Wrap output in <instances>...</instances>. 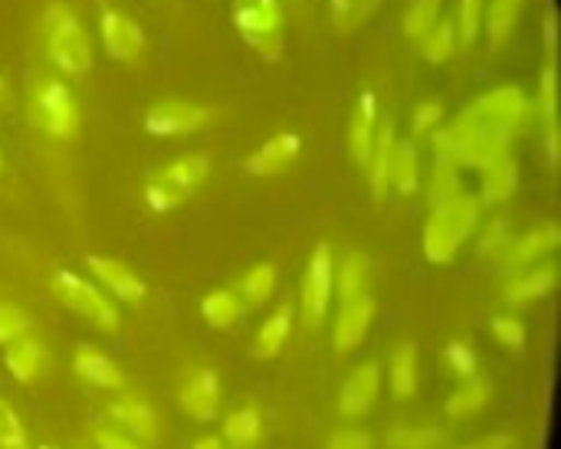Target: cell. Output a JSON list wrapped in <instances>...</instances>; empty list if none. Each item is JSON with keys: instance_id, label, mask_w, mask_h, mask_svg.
Returning a JSON list of instances; mask_svg holds the SVG:
<instances>
[{"instance_id": "cell-34", "label": "cell", "mask_w": 561, "mask_h": 449, "mask_svg": "<svg viewBox=\"0 0 561 449\" xmlns=\"http://www.w3.org/2000/svg\"><path fill=\"white\" fill-rule=\"evenodd\" d=\"M444 16V0H411L404 10V36L421 46V39L434 30V23Z\"/></svg>"}, {"instance_id": "cell-45", "label": "cell", "mask_w": 561, "mask_h": 449, "mask_svg": "<svg viewBox=\"0 0 561 449\" xmlns=\"http://www.w3.org/2000/svg\"><path fill=\"white\" fill-rule=\"evenodd\" d=\"M513 243V227L506 220H496L483 230V240H480V256H490L493 263L506 253V246Z\"/></svg>"}, {"instance_id": "cell-14", "label": "cell", "mask_w": 561, "mask_h": 449, "mask_svg": "<svg viewBox=\"0 0 561 449\" xmlns=\"http://www.w3.org/2000/svg\"><path fill=\"white\" fill-rule=\"evenodd\" d=\"M302 154V138L296 131H279L270 141H263L247 161L243 171L253 177H276L283 171H289L296 164V158Z\"/></svg>"}, {"instance_id": "cell-11", "label": "cell", "mask_w": 561, "mask_h": 449, "mask_svg": "<svg viewBox=\"0 0 561 449\" xmlns=\"http://www.w3.org/2000/svg\"><path fill=\"white\" fill-rule=\"evenodd\" d=\"M526 108H529V99L519 85H500L473 102V112L503 138H513V131L526 118Z\"/></svg>"}, {"instance_id": "cell-1", "label": "cell", "mask_w": 561, "mask_h": 449, "mask_svg": "<svg viewBox=\"0 0 561 449\" xmlns=\"http://www.w3.org/2000/svg\"><path fill=\"white\" fill-rule=\"evenodd\" d=\"M431 207L434 210L424 227V256L434 266H447L460 253V246L470 240V233L480 220V197L457 191Z\"/></svg>"}, {"instance_id": "cell-47", "label": "cell", "mask_w": 561, "mask_h": 449, "mask_svg": "<svg viewBox=\"0 0 561 449\" xmlns=\"http://www.w3.org/2000/svg\"><path fill=\"white\" fill-rule=\"evenodd\" d=\"M325 449H375L371 434L365 430H355V427H342L329 437V447Z\"/></svg>"}, {"instance_id": "cell-5", "label": "cell", "mask_w": 561, "mask_h": 449, "mask_svg": "<svg viewBox=\"0 0 561 449\" xmlns=\"http://www.w3.org/2000/svg\"><path fill=\"white\" fill-rule=\"evenodd\" d=\"M210 174V158L207 154H181L168 168L154 171L145 184V204L154 214H168L181 207Z\"/></svg>"}, {"instance_id": "cell-6", "label": "cell", "mask_w": 561, "mask_h": 449, "mask_svg": "<svg viewBox=\"0 0 561 449\" xmlns=\"http://www.w3.org/2000/svg\"><path fill=\"white\" fill-rule=\"evenodd\" d=\"M49 289H53V296H56L69 312L82 315L92 329H99V332H115V329H118V312H115V306H112L108 296H105L99 286H92L89 279H82V276H76V273H69V269H53V273H49Z\"/></svg>"}, {"instance_id": "cell-2", "label": "cell", "mask_w": 561, "mask_h": 449, "mask_svg": "<svg viewBox=\"0 0 561 449\" xmlns=\"http://www.w3.org/2000/svg\"><path fill=\"white\" fill-rule=\"evenodd\" d=\"M39 36L46 46V56L53 66H59L66 76H85L92 69V39L85 33V26L79 23V16L59 3L49 0L43 16H39Z\"/></svg>"}, {"instance_id": "cell-22", "label": "cell", "mask_w": 561, "mask_h": 449, "mask_svg": "<svg viewBox=\"0 0 561 449\" xmlns=\"http://www.w3.org/2000/svg\"><path fill=\"white\" fill-rule=\"evenodd\" d=\"M546 118V141H549V161L559 164V62L556 56L546 59L539 76V102Z\"/></svg>"}, {"instance_id": "cell-24", "label": "cell", "mask_w": 561, "mask_h": 449, "mask_svg": "<svg viewBox=\"0 0 561 449\" xmlns=\"http://www.w3.org/2000/svg\"><path fill=\"white\" fill-rule=\"evenodd\" d=\"M480 171H483V200L503 204V200H510L516 194V187H519V161H516V154L510 148L500 151L493 161H486Z\"/></svg>"}, {"instance_id": "cell-3", "label": "cell", "mask_w": 561, "mask_h": 449, "mask_svg": "<svg viewBox=\"0 0 561 449\" xmlns=\"http://www.w3.org/2000/svg\"><path fill=\"white\" fill-rule=\"evenodd\" d=\"M434 135V151H444L450 154L460 168H483L486 161H493L500 151L510 148V138L496 135L477 112L473 105L463 108L447 128H437L431 131Z\"/></svg>"}, {"instance_id": "cell-35", "label": "cell", "mask_w": 561, "mask_h": 449, "mask_svg": "<svg viewBox=\"0 0 561 449\" xmlns=\"http://www.w3.org/2000/svg\"><path fill=\"white\" fill-rule=\"evenodd\" d=\"M454 49H457V26H454L450 16H440L434 23V30L421 39V53H424L427 62L440 66V62H447L454 56Z\"/></svg>"}, {"instance_id": "cell-28", "label": "cell", "mask_w": 561, "mask_h": 449, "mask_svg": "<svg viewBox=\"0 0 561 449\" xmlns=\"http://www.w3.org/2000/svg\"><path fill=\"white\" fill-rule=\"evenodd\" d=\"M526 3L529 0H490V10H486V39L493 49H503L513 33L519 30V20L526 13Z\"/></svg>"}, {"instance_id": "cell-15", "label": "cell", "mask_w": 561, "mask_h": 449, "mask_svg": "<svg viewBox=\"0 0 561 449\" xmlns=\"http://www.w3.org/2000/svg\"><path fill=\"white\" fill-rule=\"evenodd\" d=\"M381 384H385V368L368 361V365H358L348 381L342 384V398H339V411L345 421H355L362 414L371 411V404L378 401L381 394Z\"/></svg>"}, {"instance_id": "cell-43", "label": "cell", "mask_w": 561, "mask_h": 449, "mask_svg": "<svg viewBox=\"0 0 561 449\" xmlns=\"http://www.w3.org/2000/svg\"><path fill=\"white\" fill-rule=\"evenodd\" d=\"M30 329H33V319L20 306L0 302V345H10V342L30 335Z\"/></svg>"}, {"instance_id": "cell-4", "label": "cell", "mask_w": 561, "mask_h": 449, "mask_svg": "<svg viewBox=\"0 0 561 449\" xmlns=\"http://www.w3.org/2000/svg\"><path fill=\"white\" fill-rule=\"evenodd\" d=\"M30 122L56 141H72L79 135V102L72 95V89L56 79V76H43L33 92H30Z\"/></svg>"}, {"instance_id": "cell-23", "label": "cell", "mask_w": 561, "mask_h": 449, "mask_svg": "<svg viewBox=\"0 0 561 449\" xmlns=\"http://www.w3.org/2000/svg\"><path fill=\"white\" fill-rule=\"evenodd\" d=\"M72 371H76L79 381H85L92 388H102V391H122L125 388L122 368L108 355H102L95 348H79L76 358H72Z\"/></svg>"}, {"instance_id": "cell-41", "label": "cell", "mask_w": 561, "mask_h": 449, "mask_svg": "<svg viewBox=\"0 0 561 449\" xmlns=\"http://www.w3.org/2000/svg\"><path fill=\"white\" fill-rule=\"evenodd\" d=\"M454 26H457V43L460 46H473L480 30H483V0H460Z\"/></svg>"}, {"instance_id": "cell-31", "label": "cell", "mask_w": 561, "mask_h": 449, "mask_svg": "<svg viewBox=\"0 0 561 449\" xmlns=\"http://www.w3.org/2000/svg\"><path fill=\"white\" fill-rule=\"evenodd\" d=\"M247 312V302L237 289H217L210 292L204 302H201V319L210 325V329H233Z\"/></svg>"}, {"instance_id": "cell-46", "label": "cell", "mask_w": 561, "mask_h": 449, "mask_svg": "<svg viewBox=\"0 0 561 449\" xmlns=\"http://www.w3.org/2000/svg\"><path fill=\"white\" fill-rule=\"evenodd\" d=\"M440 118H444V105H440L437 99H434V102H421V105L414 108V115H411V135H414V138H424V135L437 131Z\"/></svg>"}, {"instance_id": "cell-39", "label": "cell", "mask_w": 561, "mask_h": 449, "mask_svg": "<svg viewBox=\"0 0 561 449\" xmlns=\"http://www.w3.org/2000/svg\"><path fill=\"white\" fill-rule=\"evenodd\" d=\"M381 0H332V26L339 33H355L375 10Z\"/></svg>"}, {"instance_id": "cell-16", "label": "cell", "mask_w": 561, "mask_h": 449, "mask_svg": "<svg viewBox=\"0 0 561 449\" xmlns=\"http://www.w3.org/2000/svg\"><path fill=\"white\" fill-rule=\"evenodd\" d=\"M181 411L197 424H214L220 417V378L210 368H201L184 388H181Z\"/></svg>"}, {"instance_id": "cell-50", "label": "cell", "mask_w": 561, "mask_h": 449, "mask_svg": "<svg viewBox=\"0 0 561 449\" xmlns=\"http://www.w3.org/2000/svg\"><path fill=\"white\" fill-rule=\"evenodd\" d=\"M546 43H549V56H556V13H546Z\"/></svg>"}, {"instance_id": "cell-38", "label": "cell", "mask_w": 561, "mask_h": 449, "mask_svg": "<svg viewBox=\"0 0 561 449\" xmlns=\"http://www.w3.org/2000/svg\"><path fill=\"white\" fill-rule=\"evenodd\" d=\"M447 434L437 427H401L385 437V449H444Z\"/></svg>"}, {"instance_id": "cell-33", "label": "cell", "mask_w": 561, "mask_h": 449, "mask_svg": "<svg viewBox=\"0 0 561 449\" xmlns=\"http://www.w3.org/2000/svg\"><path fill=\"white\" fill-rule=\"evenodd\" d=\"M263 434V417L256 407H240L224 421V440L233 449H253Z\"/></svg>"}, {"instance_id": "cell-44", "label": "cell", "mask_w": 561, "mask_h": 449, "mask_svg": "<svg viewBox=\"0 0 561 449\" xmlns=\"http://www.w3.org/2000/svg\"><path fill=\"white\" fill-rule=\"evenodd\" d=\"M490 329H493V338L503 348H510V352H523L526 348V325L519 319H513V315H493Z\"/></svg>"}, {"instance_id": "cell-26", "label": "cell", "mask_w": 561, "mask_h": 449, "mask_svg": "<svg viewBox=\"0 0 561 449\" xmlns=\"http://www.w3.org/2000/svg\"><path fill=\"white\" fill-rule=\"evenodd\" d=\"M293 319H296V312H293V306L289 302H283L263 325H260V332H256V338H253V358H260V361H273L283 348H286V342H289V332H293Z\"/></svg>"}, {"instance_id": "cell-10", "label": "cell", "mask_w": 561, "mask_h": 449, "mask_svg": "<svg viewBox=\"0 0 561 449\" xmlns=\"http://www.w3.org/2000/svg\"><path fill=\"white\" fill-rule=\"evenodd\" d=\"M99 30H102V43L105 53L115 62H135L145 53V30L135 16H128L125 10L112 7L108 0H99Z\"/></svg>"}, {"instance_id": "cell-12", "label": "cell", "mask_w": 561, "mask_h": 449, "mask_svg": "<svg viewBox=\"0 0 561 449\" xmlns=\"http://www.w3.org/2000/svg\"><path fill=\"white\" fill-rule=\"evenodd\" d=\"M559 223H556V220H546V223L533 227L529 233H523L519 240H513V243L506 246V253L496 260V266H503L506 273H519V269H526V266H533V263L549 260V256L559 250Z\"/></svg>"}, {"instance_id": "cell-37", "label": "cell", "mask_w": 561, "mask_h": 449, "mask_svg": "<svg viewBox=\"0 0 561 449\" xmlns=\"http://www.w3.org/2000/svg\"><path fill=\"white\" fill-rule=\"evenodd\" d=\"M463 191V181H460V164L444 154V151H434V174H431V204L450 197Z\"/></svg>"}, {"instance_id": "cell-13", "label": "cell", "mask_w": 561, "mask_h": 449, "mask_svg": "<svg viewBox=\"0 0 561 449\" xmlns=\"http://www.w3.org/2000/svg\"><path fill=\"white\" fill-rule=\"evenodd\" d=\"M85 266H89V273H92L115 299H122V302H128V306H141V302H145L148 286H145L141 276H135V269H131L128 263H122V260H115V256L89 253V256H85Z\"/></svg>"}, {"instance_id": "cell-18", "label": "cell", "mask_w": 561, "mask_h": 449, "mask_svg": "<svg viewBox=\"0 0 561 449\" xmlns=\"http://www.w3.org/2000/svg\"><path fill=\"white\" fill-rule=\"evenodd\" d=\"M375 309L378 306H375V296L371 292L368 296H358L352 302H342L339 319L332 325V345H335V352H352V348H358L365 342V335H368V329L375 322Z\"/></svg>"}, {"instance_id": "cell-30", "label": "cell", "mask_w": 561, "mask_h": 449, "mask_svg": "<svg viewBox=\"0 0 561 449\" xmlns=\"http://www.w3.org/2000/svg\"><path fill=\"white\" fill-rule=\"evenodd\" d=\"M335 292L342 302H352L358 296L371 292V260L365 253H348L335 273Z\"/></svg>"}, {"instance_id": "cell-8", "label": "cell", "mask_w": 561, "mask_h": 449, "mask_svg": "<svg viewBox=\"0 0 561 449\" xmlns=\"http://www.w3.org/2000/svg\"><path fill=\"white\" fill-rule=\"evenodd\" d=\"M214 108L197 102V99H184V95H168L148 105L145 112V131L151 138H181V135H194L210 122Z\"/></svg>"}, {"instance_id": "cell-48", "label": "cell", "mask_w": 561, "mask_h": 449, "mask_svg": "<svg viewBox=\"0 0 561 449\" xmlns=\"http://www.w3.org/2000/svg\"><path fill=\"white\" fill-rule=\"evenodd\" d=\"M95 447L99 449H145V444H138L135 437H128L118 427H99L95 430Z\"/></svg>"}, {"instance_id": "cell-9", "label": "cell", "mask_w": 561, "mask_h": 449, "mask_svg": "<svg viewBox=\"0 0 561 449\" xmlns=\"http://www.w3.org/2000/svg\"><path fill=\"white\" fill-rule=\"evenodd\" d=\"M335 296V250L332 243H316L306 279H302V322L306 329H319L325 322V312Z\"/></svg>"}, {"instance_id": "cell-7", "label": "cell", "mask_w": 561, "mask_h": 449, "mask_svg": "<svg viewBox=\"0 0 561 449\" xmlns=\"http://www.w3.org/2000/svg\"><path fill=\"white\" fill-rule=\"evenodd\" d=\"M233 23L250 49H256L263 59L276 62L283 56V7L279 0H256L250 7H233Z\"/></svg>"}, {"instance_id": "cell-36", "label": "cell", "mask_w": 561, "mask_h": 449, "mask_svg": "<svg viewBox=\"0 0 561 449\" xmlns=\"http://www.w3.org/2000/svg\"><path fill=\"white\" fill-rule=\"evenodd\" d=\"M276 266L273 263H256L243 279H240V296H243V302L247 306H266L270 302V296H273V289H276Z\"/></svg>"}, {"instance_id": "cell-42", "label": "cell", "mask_w": 561, "mask_h": 449, "mask_svg": "<svg viewBox=\"0 0 561 449\" xmlns=\"http://www.w3.org/2000/svg\"><path fill=\"white\" fill-rule=\"evenodd\" d=\"M0 449H30L26 427H23L20 414L3 398H0Z\"/></svg>"}, {"instance_id": "cell-20", "label": "cell", "mask_w": 561, "mask_h": 449, "mask_svg": "<svg viewBox=\"0 0 561 449\" xmlns=\"http://www.w3.org/2000/svg\"><path fill=\"white\" fill-rule=\"evenodd\" d=\"M108 421H112V427L125 430L128 437H135L145 447H151L158 440V414L138 398H118L108 407Z\"/></svg>"}, {"instance_id": "cell-52", "label": "cell", "mask_w": 561, "mask_h": 449, "mask_svg": "<svg viewBox=\"0 0 561 449\" xmlns=\"http://www.w3.org/2000/svg\"><path fill=\"white\" fill-rule=\"evenodd\" d=\"M36 449H56V447H53V444H39V447H36Z\"/></svg>"}, {"instance_id": "cell-54", "label": "cell", "mask_w": 561, "mask_h": 449, "mask_svg": "<svg viewBox=\"0 0 561 449\" xmlns=\"http://www.w3.org/2000/svg\"><path fill=\"white\" fill-rule=\"evenodd\" d=\"M0 168H3V154H0Z\"/></svg>"}, {"instance_id": "cell-51", "label": "cell", "mask_w": 561, "mask_h": 449, "mask_svg": "<svg viewBox=\"0 0 561 449\" xmlns=\"http://www.w3.org/2000/svg\"><path fill=\"white\" fill-rule=\"evenodd\" d=\"M191 449H227V444L217 440V437H204V440H197Z\"/></svg>"}, {"instance_id": "cell-25", "label": "cell", "mask_w": 561, "mask_h": 449, "mask_svg": "<svg viewBox=\"0 0 561 449\" xmlns=\"http://www.w3.org/2000/svg\"><path fill=\"white\" fill-rule=\"evenodd\" d=\"M43 365H46V352H43V345H39L36 338H30V335L10 342L7 352H3V368L10 371V378H13L16 384L36 381L39 371H43Z\"/></svg>"}, {"instance_id": "cell-29", "label": "cell", "mask_w": 561, "mask_h": 449, "mask_svg": "<svg viewBox=\"0 0 561 449\" xmlns=\"http://www.w3.org/2000/svg\"><path fill=\"white\" fill-rule=\"evenodd\" d=\"M493 401V381L490 378H467L447 401V417L454 421H467V417H477L486 404Z\"/></svg>"}, {"instance_id": "cell-19", "label": "cell", "mask_w": 561, "mask_h": 449, "mask_svg": "<svg viewBox=\"0 0 561 449\" xmlns=\"http://www.w3.org/2000/svg\"><path fill=\"white\" fill-rule=\"evenodd\" d=\"M556 286H559V266H556L552 260H542V263H533V266L519 269L516 279L506 286L503 299H506L510 306H529V302H536V299L552 296Z\"/></svg>"}, {"instance_id": "cell-53", "label": "cell", "mask_w": 561, "mask_h": 449, "mask_svg": "<svg viewBox=\"0 0 561 449\" xmlns=\"http://www.w3.org/2000/svg\"><path fill=\"white\" fill-rule=\"evenodd\" d=\"M0 95H3V76H0Z\"/></svg>"}, {"instance_id": "cell-21", "label": "cell", "mask_w": 561, "mask_h": 449, "mask_svg": "<svg viewBox=\"0 0 561 449\" xmlns=\"http://www.w3.org/2000/svg\"><path fill=\"white\" fill-rule=\"evenodd\" d=\"M394 122L388 115H378V128H375V141H371V154H368V174H371V197L381 204L388 187V171H391V154H394Z\"/></svg>"}, {"instance_id": "cell-17", "label": "cell", "mask_w": 561, "mask_h": 449, "mask_svg": "<svg viewBox=\"0 0 561 449\" xmlns=\"http://www.w3.org/2000/svg\"><path fill=\"white\" fill-rule=\"evenodd\" d=\"M378 95L371 89H362L355 105H352V115H348V154L358 168L368 164V154H371V141H375V128H378Z\"/></svg>"}, {"instance_id": "cell-27", "label": "cell", "mask_w": 561, "mask_h": 449, "mask_svg": "<svg viewBox=\"0 0 561 449\" xmlns=\"http://www.w3.org/2000/svg\"><path fill=\"white\" fill-rule=\"evenodd\" d=\"M388 187H394L401 197H411V194H417V187H421V161H417L414 138L394 141L391 171H388Z\"/></svg>"}, {"instance_id": "cell-32", "label": "cell", "mask_w": 561, "mask_h": 449, "mask_svg": "<svg viewBox=\"0 0 561 449\" xmlns=\"http://www.w3.org/2000/svg\"><path fill=\"white\" fill-rule=\"evenodd\" d=\"M388 381H391V394L394 401H408L417 391V345L414 342H401L391 355L388 365Z\"/></svg>"}, {"instance_id": "cell-40", "label": "cell", "mask_w": 561, "mask_h": 449, "mask_svg": "<svg viewBox=\"0 0 561 449\" xmlns=\"http://www.w3.org/2000/svg\"><path fill=\"white\" fill-rule=\"evenodd\" d=\"M444 361L450 368V375H457L460 381L480 375V358H477V348L467 342V338H457L444 348Z\"/></svg>"}, {"instance_id": "cell-49", "label": "cell", "mask_w": 561, "mask_h": 449, "mask_svg": "<svg viewBox=\"0 0 561 449\" xmlns=\"http://www.w3.org/2000/svg\"><path fill=\"white\" fill-rule=\"evenodd\" d=\"M460 449H519V440L513 434H490V437H483L477 444H467V447Z\"/></svg>"}]
</instances>
